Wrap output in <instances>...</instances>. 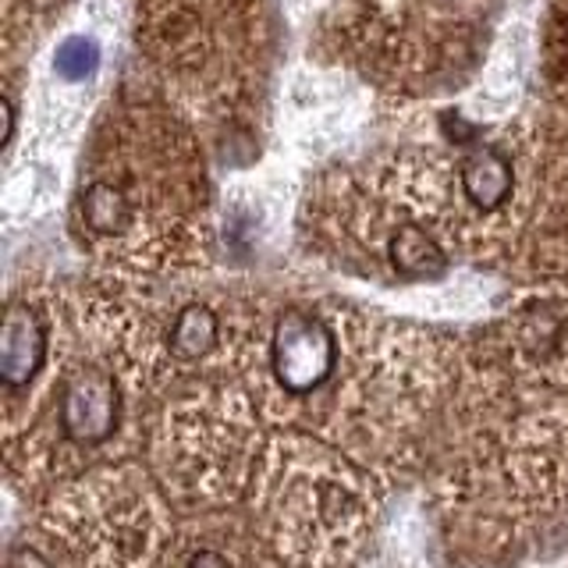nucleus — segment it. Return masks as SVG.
<instances>
[{
	"label": "nucleus",
	"mask_w": 568,
	"mask_h": 568,
	"mask_svg": "<svg viewBox=\"0 0 568 568\" xmlns=\"http://www.w3.org/2000/svg\"><path fill=\"white\" fill-rule=\"evenodd\" d=\"M0 114H4V135H0V146H11V139H14V103L11 97H0Z\"/></svg>",
	"instance_id": "9d476101"
},
{
	"label": "nucleus",
	"mask_w": 568,
	"mask_h": 568,
	"mask_svg": "<svg viewBox=\"0 0 568 568\" xmlns=\"http://www.w3.org/2000/svg\"><path fill=\"white\" fill-rule=\"evenodd\" d=\"M82 221L97 235H121L132 221L129 195L111 182H93L82 195Z\"/></svg>",
	"instance_id": "0eeeda50"
},
{
	"label": "nucleus",
	"mask_w": 568,
	"mask_h": 568,
	"mask_svg": "<svg viewBox=\"0 0 568 568\" xmlns=\"http://www.w3.org/2000/svg\"><path fill=\"white\" fill-rule=\"evenodd\" d=\"M47 359V324L29 302H8L0 324V381L26 387Z\"/></svg>",
	"instance_id": "7ed1b4c3"
},
{
	"label": "nucleus",
	"mask_w": 568,
	"mask_h": 568,
	"mask_svg": "<svg viewBox=\"0 0 568 568\" xmlns=\"http://www.w3.org/2000/svg\"><path fill=\"white\" fill-rule=\"evenodd\" d=\"M8 568H50V561L32 547H14L8 558Z\"/></svg>",
	"instance_id": "1a4fd4ad"
},
{
	"label": "nucleus",
	"mask_w": 568,
	"mask_h": 568,
	"mask_svg": "<svg viewBox=\"0 0 568 568\" xmlns=\"http://www.w3.org/2000/svg\"><path fill=\"white\" fill-rule=\"evenodd\" d=\"M121 395L100 366H82L68 377L61 395V426L75 444H103L118 430Z\"/></svg>",
	"instance_id": "f03ea898"
},
{
	"label": "nucleus",
	"mask_w": 568,
	"mask_h": 568,
	"mask_svg": "<svg viewBox=\"0 0 568 568\" xmlns=\"http://www.w3.org/2000/svg\"><path fill=\"white\" fill-rule=\"evenodd\" d=\"M334 334L320 316L284 310L271 337L274 377L292 395H310L334 373Z\"/></svg>",
	"instance_id": "f257e3e1"
},
{
	"label": "nucleus",
	"mask_w": 568,
	"mask_h": 568,
	"mask_svg": "<svg viewBox=\"0 0 568 568\" xmlns=\"http://www.w3.org/2000/svg\"><path fill=\"white\" fill-rule=\"evenodd\" d=\"M387 256L402 277H413V281H434L448 271L444 248L434 242V235H426V231L416 224H402L395 235H390Z\"/></svg>",
	"instance_id": "39448f33"
},
{
	"label": "nucleus",
	"mask_w": 568,
	"mask_h": 568,
	"mask_svg": "<svg viewBox=\"0 0 568 568\" xmlns=\"http://www.w3.org/2000/svg\"><path fill=\"white\" fill-rule=\"evenodd\" d=\"M217 316H213L210 306H203V302H192V306H185L182 313H178L174 327H171V352L178 355V359H203V355H210L213 348H217Z\"/></svg>",
	"instance_id": "423d86ee"
},
{
	"label": "nucleus",
	"mask_w": 568,
	"mask_h": 568,
	"mask_svg": "<svg viewBox=\"0 0 568 568\" xmlns=\"http://www.w3.org/2000/svg\"><path fill=\"white\" fill-rule=\"evenodd\" d=\"M100 64V47L89 40V36H68V40L53 53V68L58 75L68 82H82L97 71Z\"/></svg>",
	"instance_id": "6e6552de"
},
{
	"label": "nucleus",
	"mask_w": 568,
	"mask_h": 568,
	"mask_svg": "<svg viewBox=\"0 0 568 568\" xmlns=\"http://www.w3.org/2000/svg\"><path fill=\"white\" fill-rule=\"evenodd\" d=\"M189 568H231V561L217 555V550H200V555L189 561Z\"/></svg>",
	"instance_id": "9b49d317"
},
{
	"label": "nucleus",
	"mask_w": 568,
	"mask_h": 568,
	"mask_svg": "<svg viewBox=\"0 0 568 568\" xmlns=\"http://www.w3.org/2000/svg\"><path fill=\"white\" fill-rule=\"evenodd\" d=\"M462 189H466L469 203L479 210H497L508 203L515 174H511V160L494 150V146H476L462 160Z\"/></svg>",
	"instance_id": "20e7f679"
}]
</instances>
